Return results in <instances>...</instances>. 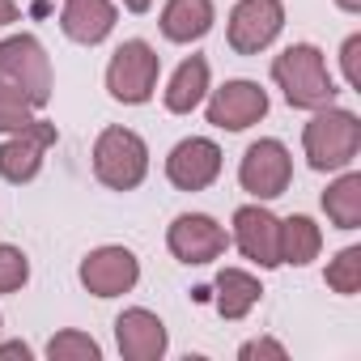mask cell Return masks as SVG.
<instances>
[{"instance_id": "1", "label": "cell", "mask_w": 361, "mask_h": 361, "mask_svg": "<svg viewBox=\"0 0 361 361\" xmlns=\"http://www.w3.org/2000/svg\"><path fill=\"white\" fill-rule=\"evenodd\" d=\"M272 81L281 85L285 102L293 111H319L336 102V81L327 73V60L314 43H293L272 60Z\"/></svg>"}, {"instance_id": "2", "label": "cell", "mask_w": 361, "mask_h": 361, "mask_svg": "<svg viewBox=\"0 0 361 361\" xmlns=\"http://www.w3.org/2000/svg\"><path fill=\"white\" fill-rule=\"evenodd\" d=\"M302 149L310 170H344L361 153V119L344 106H319L314 119L302 128Z\"/></svg>"}, {"instance_id": "3", "label": "cell", "mask_w": 361, "mask_h": 361, "mask_svg": "<svg viewBox=\"0 0 361 361\" xmlns=\"http://www.w3.org/2000/svg\"><path fill=\"white\" fill-rule=\"evenodd\" d=\"M94 174L111 192H132L149 174V145L132 128H102L94 140Z\"/></svg>"}, {"instance_id": "4", "label": "cell", "mask_w": 361, "mask_h": 361, "mask_svg": "<svg viewBox=\"0 0 361 361\" xmlns=\"http://www.w3.org/2000/svg\"><path fill=\"white\" fill-rule=\"evenodd\" d=\"M157 77H161V56L145 39H128L115 47V56L106 64V94L123 106H140L153 98Z\"/></svg>"}, {"instance_id": "5", "label": "cell", "mask_w": 361, "mask_h": 361, "mask_svg": "<svg viewBox=\"0 0 361 361\" xmlns=\"http://www.w3.org/2000/svg\"><path fill=\"white\" fill-rule=\"evenodd\" d=\"M0 81L18 85L35 111H43L51 102V60H47V47L35 39V35H13L0 43Z\"/></svg>"}, {"instance_id": "6", "label": "cell", "mask_w": 361, "mask_h": 361, "mask_svg": "<svg viewBox=\"0 0 361 361\" xmlns=\"http://www.w3.org/2000/svg\"><path fill=\"white\" fill-rule=\"evenodd\" d=\"M238 183H243V192H251L255 200H276V196H285L289 183H293V157H289V149H285L281 140H272V136L247 145V153H243V161H238Z\"/></svg>"}, {"instance_id": "7", "label": "cell", "mask_w": 361, "mask_h": 361, "mask_svg": "<svg viewBox=\"0 0 361 361\" xmlns=\"http://www.w3.org/2000/svg\"><path fill=\"white\" fill-rule=\"evenodd\" d=\"M285 30V5L281 0H238L226 22V39L238 56H259L264 47L276 43Z\"/></svg>"}, {"instance_id": "8", "label": "cell", "mask_w": 361, "mask_h": 361, "mask_svg": "<svg viewBox=\"0 0 361 361\" xmlns=\"http://www.w3.org/2000/svg\"><path fill=\"white\" fill-rule=\"evenodd\" d=\"M166 247L178 264H192V268H204L213 259L226 255L230 247V234L226 226H217L209 213H183V217H174L170 230H166Z\"/></svg>"}, {"instance_id": "9", "label": "cell", "mask_w": 361, "mask_h": 361, "mask_svg": "<svg viewBox=\"0 0 361 361\" xmlns=\"http://www.w3.org/2000/svg\"><path fill=\"white\" fill-rule=\"evenodd\" d=\"M60 140L56 123L47 119H30L22 132H9V140H0V178L5 183H30V178L43 170L47 149Z\"/></svg>"}, {"instance_id": "10", "label": "cell", "mask_w": 361, "mask_h": 361, "mask_svg": "<svg viewBox=\"0 0 361 361\" xmlns=\"http://www.w3.org/2000/svg\"><path fill=\"white\" fill-rule=\"evenodd\" d=\"M264 115H268V90H259V81L238 77L209 94V123L221 132H247Z\"/></svg>"}, {"instance_id": "11", "label": "cell", "mask_w": 361, "mask_h": 361, "mask_svg": "<svg viewBox=\"0 0 361 361\" xmlns=\"http://www.w3.org/2000/svg\"><path fill=\"white\" fill-rule=\"evenodd\" d=\"M81 285L94 293V298H119V293H132L136 281H140V259L128 251V247H98L81 259L77 268Z\"/></svg>"}, {"instance_id": "12", "label": "cell", "mask_w": 361, "mask_h": 361, "mask_svg": "<svg viewBox=\"0 0 361 361\" xmlns=\"http://www.w3.org/2000/svg\"><path fill=\"white\" fill-rule=\"evenodd\" d=\"M217 174H221V149L209 136L178 140L166 157V178L178 192H204V188L217 183Z\"/></svg>"}, {"instance_id": "13", "label": "cell", "mask_w": 361, "mask_h": 361, "mask_svg": "<svg viewBox=\"0 0 361 361\" xmlns=\"http://www.w3.org/2000/svg\"><path fill=\"white\" fill-rule=\"evenodd\" d=\"M234 247L259 268H281V217H272L264 200L243 204L234 213Z\"/></svg>"}, {"instance_id": "14", "label": "cell", "mask_w": 361, "mask_h": 361, "mask_svg": "<svg viewBox=\"0 0 361 361\" xmlns=\"http://www.w3.org/2000/svg\"><path fill=\"white\" fill-rule=\"evenodd\" d=\"M115 344H119L123 361H161L170 336H166V323L153 310L132 306L115 319Z\"/></svg>"}, {"instance_id": "15", "label": "cell", "mask_w": 361, "mask_h": 361, "mask_svg": "<svg viewBox=\"0 0 361 361\" xmlns=\"http://www.w3.org/2000/svg\"><path fill=\"white\" fill-rule=\"evenodd\" d=\"M60 30L81 47H98L115 30V5L111 0H64Z\"/></svg>"}, {"instance_id": "16", "label": "cell", "mask_w": 361, "mask_h": 361, "mask_svg": "<svg viewBox=\"0 0 361 361\" xmlns=\"http://www.w3.org/2000/svg\"><path fill=\"white\" fill-rule=\"evenodd\" d=\"M217 22V9H213V0H166L161 5V35L170 43H200Z\"/></svg>"}, {"instance_id": "17", "label": "cell", "mask_w": 361, "mask_h": 361, "mask_svg": "<svg viewBox=\"0 0 361 361\" xmlns=\"http://www.w3.org/2000/svg\"><path fill=\"white\" fill-rule=\"evenodd\" d=\"M204 98H209V60L204 56H188L174 68L170 85H166V111L170 115H192Z\"/></svg>"}, {"instance_id": "18", "label": "cell", "mask_w": 361, "mask_h": 361, "mask_svg": "<svg viewBox=\"0 0 361 361\" xmlns=\"http://www.w3.org/2000/svg\"><path fill=\"white\" fill-rule=\"evenodd\" d=\"M217 314L221 319H247L251 310H255V302L264 298V285H259V276H251V272H243V268H221L217 272Z\"/></svg>"}, {"instance_id": "19", "label": "cell", "mask_w": 361, "mask_h": 361, "mask_svg": "<svg viewBox=\"0 0 361 361\" xmlns=\"http://www.w3.org/2000/svg\"><path fill=\"white\" fill-rule=\"evenodd\" d=\"M323 213L336 230H361V174L344 166V174L323 192Z\"/></svg>"}, {"instance_id": "20", "label": "cell", "mask_w": 361, "mask_h": 361, "mask_svg": "<svg viewBox=\"0 0 361 361\" xmlns=\"http://www.w3.org/2000/svg\"><path fill=\"white\" fill-rule=\"evenodd\" d=\"M323 251V230L306 217V213H293L281 221V264H293V268H306L314 264Z\"/></svg>"}, {"instance_id": "21", "label": "cell", "mask_w": 361, "mask_h": 361, "mask_svg": "<svg viewBox=\"0 0 361 361\" xmlns=\"http://www.w3.org/2000/svg\"><path fill=\"white\" fill-rule=\"evenodd\" d=\"M47 357H51V361H98L102 348H98V340L85 336V331H56V336L47 340Z\"/></svg>"}, {"instance_id": "22", "label": "cell", "mask_w": 361, "mask_h": 361, "mask_svg": "<svg viewBox=\"0 0 361 361\" xmlns=\"http://www.w3.org/2000/svg\"><path fill=\"white\" fill-rule=\"evenodd\" d=\"M327 289L353 298L361 289V247H344L331 264H327Z\"/></svg>"}, {"instance_id": "23", "label": "cell", "mask_w": 361, "mask_h": 361, "mask_svg": "<svg viewBox=\"0 0 361 361\" xmlns=\"http://www.w3.org/2000/svg\"><path fill=\"white\" fill-rule=\"evenodd\" d=\"M35 119V102L18 90V85H9V81H0V132H22L26 123Z\"/></svg>"}, {"instance_id": "24", "label": "cell", "mask_w": 361, "mask_h": 361, "mask_svg": "<svg viewBox=\"0 0 361 361\" xmlns=\"http://www.w3.org/2000/svg\"><path fill=\"white\" fill-rule=\"evenodd\" d=\"M26 281H30V259L18 247L0 243V293H18Z\"/></svg>"}, {"instance_id": "25", "label": "cell", "mask_w": 361, "mask_h": 361, "mask_svg": "<svg viewBox=\"0 0 361 361\" xmlns=\"http://www.w3.org/2000/svg\"><path fill=\"white\" fill-rule=\"evenodd\" d=\"M340 68H344L348 90H361V35H348V39H344V47H340Z\"/></svg>"}, {"instance_id": "26", "label": "cell", "mask_w": 361, "mask_h": 361, "mask_svg": "<svg viewBox=\"0 0 361 361\" xmlns=\"http://www.w3.org/2000/svg\"><path fill=\"white\" fill-rule=\"evenodd\" d=\"M238 357H243V361H255V357H272V361H285L289 353H285V344H276V340H268V336H255V340H247V344L238 348Z\"/></svg>"}, {"instance_id": "27", "label": "cell", "mask_w": 361, "mask_h": 361, "mask_svg": "<svg viewBox=\"0 0 361 361\" xmlns=\"http://www.w3.org/2000/svg\"><path fill=\"white\" fill-rule=\"evenodd\" d=\"M0 357H22V361H30L35 353H30L26 340H9V344H0Z\"/></svg>"}, {"instance_id": "28", "label": "cell", "mask_w": 361, "mask_h": 361, "mask_svg": "<svg viewBox=\"0 0 361 361\" xmlns=\"http://www.w3.org/2000/svg\"><path fill=\"white\" fill-rule=\"evenodd\" d=\"M18 22V0H0V26H13Z\"/></svg>"}, {"instance_id": "29", "label": "cell", "mask_w": 361, "mask_h": 361, "mask_svg": "<svg viewBox=\"0 0 361 361\" xmlns=\"http://www.w3.org/2000/svg\"><path fill=\"white\" fill-rule=\"evenodd\" d=\"M123 9H128V13H149L153 0H123Z\"/></svg>"}, {"instance_id": "30", "label": "cell", "mask_w": 361, "mask_h": 361, "mask_svg": "<svg viewBox=\"0 0 361 361\" xmlns=\"http://www.w3.org/2000/svg\"><path fill=\"white\" fill-rule=\"evenodd\" d=\"M336 9H344V13H361V0H336Z\"/></svg>"}, {"instance_id": "31", "label": "cell", "mask_w": 361, "mask_h": 361, "mask_svg": "<svg viewBox=\"0 0 361 361\" xmlns=\"http://www.w3.org/2000/svg\"><path fill=\"white\" fill-rule=\"evenodd\" d=\"M0 327H5V319H0Z\"/></svg>"}]
</instances>
